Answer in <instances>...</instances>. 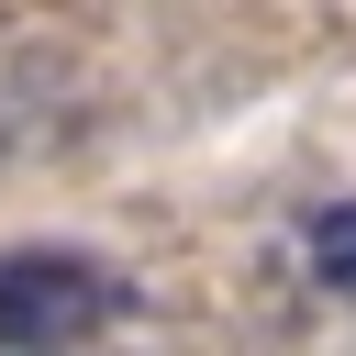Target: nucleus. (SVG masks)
<instances>
[{
    "instance_id": "f257e3e1",
    "label": "nucleus",
    "mask_w": 356,
    "mask_h": 356,
    "mask_svg": "<svg viewBox=\"0 0 356 356\" xmlns=\"http://www.w3.org/2000/svg\"><path fill=\"white\" fill-rule=\"evenodd\" d=\"M134 312L122 267L78 256V245H11L0 256V356H78Z\"/></svg>"
},
{
    "instance_id": "f03ea898",
    "label": "nucleus",
    "mask_w": 356,
    "mask_h": 356,
    "mask_svg": "<svg viewBox=\"0 0 356 356\" xmlns=\"http://www.w3.org/2000/svg\"><path fill=\"white\" fill-rule=\"evenodd\" d=\"M312 278H323V289H356V200L312 222Z\"/></svg>"
}]
</instances>
